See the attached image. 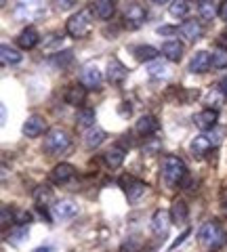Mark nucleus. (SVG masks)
Listing matches in <instances>:
<instances>
[{"instance_id": "obj_1", "label": "nucleus", "mask_w": 227, "mask_h": 252, "mask_svg": "<svg viewBox=\"0 0 227 252\" xmlns=\"http://www.w3.org/2000/svg\"><path fill=\"white\" fill-rule=\"evenodd\" d=\"M160 172H162L164 183H166L168 187H175V185H179L183 181L187 168H185V162L179 156H164Z\"/></svg>"}, {"instance_id": "obj_2", "label": "nucleus", "mask_w": 227, "mask_h": 252, "mask_svg": "<svg viewBox=\"0 0 227 252\" xmlns=\"http://www.w3.org/2000/svg\"><path fill=\"white\" fill-rule=\"evenodd\" d=\"M198 240H200V246L206 252H210V250H217L219 246H223L227 240V233L221 223H206L198 231Z\"/></svg>"}, {"instance_id": "obj_3", "label": "nucleus", "mask_w": 227, "mask_h": 252, "mask_svg": "<svg viewBox=\"0 0 227 252\" xmlns=\"http://www.w3.org/2000/svg\"><path fill=\"white\" fill-rule=\"evenodd\" d=\"M69 145H72V139L61 128H53L44 137V152H49V154H64Z\"/></svg>"}, {"instance_id": "obj_4", "label": "nucleus", "mask_w": 227, "mask_h": 252, "mask_svg": "<svg viewBox=\"0 0 227 252\" xmlns=\"http://www.w3.org/2000/svg\"><path fill=\"white\" fill-rule=\"evenodd\" d=\"M91 30V11L82 9L67 19V34L74 38H84Z\"/></svg>"}, {"instance_id": "obj_5", "label": "nucleus", "mask_w": 227, "mask_h": 252, "mask_svg": "<svg viewBox=\"0 0 227 252\" xmlns=\"http://www.w3.org/2000/svg\"><path fill=\"white\" fill-rule=\"evenodd\" d=\"M17 19H38L42 15V0H19L15 6Z\"/></svg>"}, {"instance_id": "obj_6", "label": "nucleus", "mask_w": 227, "mask_h": 252, "mask_svg": "<svg viewBox=\"0 0 227 252\" xmlns=\"http://www.w3.org/2000/svg\"><path fill=\"white\" fill-rule=\"evenodd\" d=\"M145 17H147V11L143 9L141 4H130L127 11H124V21L130 30H137L145 23Z\"/></svg>"}, {"instance_id": "obj_7", "label": "nucleus", "mask_w": 227, "mask_h": 252, "mask_svg": "<svg viewBox=\"0 0 227 252\" xmlns=\"http://www.w3.org/2000/svg\"><path fill=\"white\" fill-rule=\"evenodd\" d=\"M53 215H55V219H59V220H69V219H74V217L78 215V206H76L72 200L55 202Z\"/></svg>"}, {"instance_id": "obj_8", "label": "nucleus", "mask_w": 227, "mask_h": 252, "mask_svg": "<svg viewBox=\"0 0 227 252\" xmlns=\"http://www.w3.org/2000/svg\"><path fill=\"white\" fill-rule=\"evenodd\" d=\"M122 183H124V191H127L129 202H137L141 195L145 193V183H143V181H137L132 177H124Z\"/></svg>"}, {"instance_id": "obj_9", "label": "nucleus", "mask_w": 227, "mask_h": 252, "mask_svg": "<svg viewBox=\"0 0 227 252\" xmlns=\"http://www.w3.org/2000/svg\"><path fill=\"white\" fill-rule=\"evenodd\" d=\"M127 76H129V69L122 65V63L118 59H112L107 63V80L112 82V84H120L127 80Z\"/></svg>"}, {"instance_id": "obj_10", "label": "nucleus", "mask_w": 227, "mask_h": 252, "mask_svg": "<svg viewBox=\"0 0 227 252\" xmlns=\"http://www.w3.org/2000/svg\"><path fill=\"white\" fill-rule=\"evenodd\" d=\"M168 227H170V212L166 210H156V215L152 219V229L156 235H166L168 233Z\"/></svg>"}, {"instance_id": "obj_11", "label": "nucleus", "mask_w": 227, "mask_h": 252, "mask_svg": "<svg viewBox=\"0 0 227 252\" xmlns=\"http://www.w3.org/2000/svg\"><path fill=\"white\" fill-rule=\"evenodd\" d=\"M46 130V122H44V118L40 116H32V118H28L26 124H23V135L26 137H40L42 132Z\"/></svg>"}, {"instance_id": "obj_12", "label": "nucleus", "mask_w": 227, "mask_h": 252, "mask_svg": "<svg viewBox=\"0 0 227 252\" xmlns=\"http://www.w3.org/2000/svg\"><path fill=\"white\" fill-rule=\"evenodd\" d=\"M101 82H103V74L99 72L97 65H87L82 69V84L87 89H99Z\"/></svg>"}, {"instance_id": "obj_13", "label": "nucleus", "mask_w": 227, "mask_h": 252, "mask_svg": "<svg viewBox=\"0 0 227 252\" xmlns=\"http://www.w3.org/2000/svg\"><path fill=\"white\" fill-rule=\"evenodd\" d=\"M91 11L95 13V17L99 19H112V15H114V0H93L91 2Z\"/></svg>"}, {"instance_id": "obj_14", "label": "nucleus", "mask_w": 227, "mask_h": 252, "mask_svg": "<svg viewBox=\"0 0 227 252\" xmlns=\"http://www.w3.org/2000/svg\"><path fill=\"white\" fill-rule=\"evenodd\" d=\"M210 65H213V63H210V53L208 51H198L190 61V69L194 74H204Z\"/></svg>"}, {"instance_id": "obj_15", "label": "nucleus", "mask_w": 227, "mask_h": 252, "mask_svg": "<svg viewBox=\"0 0 227 252\" xmlns=\"http://www.w3.org/2000/svg\"><path fill=\"white\" fill-rule=\"evenodd\" d=\"M179 34H181L187 42H195L200 38L202 34V28H200V23L195 21V19H187L181 23V28H179Z\"/></svg>"}, {"instance_id": "obj_16", "label": "nucleus", "mask_w": 227, "mask_h": 252, "mask_svg": "<svg viewBox=\"0 0 227 252\" xmlns=\"http://www.w3.org/2000/svg\"><path fill=\"white\" fill-rule=\"evenodd\" d=\"M194 124L198 126L200 130H210L217 124V112L215 109H202L200 114L194 116Z\"/></svg>"}, {"instance_id": "obj_17", "label": "nucleus", "mask_w": 227, "mask_h": 252, "mask_svg": "<svg viewBox=\"0 0 227 252\" xmlns=\"http://www.w3.org/2000/svg\"><path fill=\"white\" fill-rule=\"evenodd\" d=\"M135 130L143 137H150L158 130V120H156L154 116H141L137 120V124H135Z\"/></svg>"}, {"instance_id": "obj_18", "label": "nucleus", "mask_w": 227, "mask_h": 252, "mask_svg": "<svg viewBox=\"0 0 227 252\" xmlns=\"http://www.w3.org/2000/svg\"><path fill=\"white\" fill-rule=\"evenodd\" d=\"M38 40H40V36H38V32L34 28H26L17 36V44L21 46V49H28V51L34 49V46L38 44Z\"/></svg>"}, {"instance_id": "obj_19", "label": "nucleus", "mask_w": 227, "mask_h": 252, "mask_svg": "<svg viewBox=\"0 0 227 252\" xmlns=\"http://www.w3.org/2000/svg\"><path fill=\"white\" fill-rule=\"evenodd\" d=\"M84 97H87V86L84 84H72L65 91V101L69 105H80L84 101Z\"/></svg>"}, {"instance_id": "obj_20", "label": "nucleus", "mask_w": 227, "mask_h": 252, "mask_svg": "<svg viewBox=\"0 0 227 252\" xmlns=\"http://www.w3.org/2000/svg\"><path fill=\"white\" fill-rule=\"evenodd\" d=\"M162 55L166 57L168 61H179L183 57V44L179 40H170V42H164L162 44Z\"/></svg>"}, {"instance_id": "obj_21", "label": "nucleus", "mask_w": 227, "mask_h": 252, "mask_svg": "<svg viewBox=\"0 0 227 252\" xmlns=\"http://www.w3.org/2000/svg\"><path fill=\"white\" fill-rule=\"evenodd\" d=\"M74 172L76 170H74L72 164H57L51 172V179L55 181V183H65V181H69L74 177Z\"/></svg>"}, {"instance_id": "obj_22", "label": "nucleus", "mask_w": 227, "mask_h": 252, "mask_svg": "<svg viewBox=\"0 0 227 252\" xmlns=\"http://www.w3.org/2000/svg\"><path fill=\"white\" fill-rule=\"evenodd\" d=\"M34 202L38 204V206H46V204L55 202V193L53 189L49 185H38L34 189Z\"/></svg>"}, {"instance_id": "obj_23", "label": "nucleus", "mask_w": 227, "mask_h": 252, "mask_svg": "<svg viewBox=\"0 0 227 252\" xmlns=\"http://www.w3.org/2000/svg\"><path fill=\"white\" fill-rule=\"evenodd\" d=\"M124 149H120V147H112L109 152H105V156H103V160H105V164L109 168H120L122 166V162H124Z\"/></svg>"}, {"instance_id": "obj_24", "label": "nucleus", "mask_w": 227, "mask_h": 252, "mask_svg": "<svg viewBox=\"0 0 227 252\" xmlns=\"http://www.w3.org/2000/svg\"><path fill=\"white\" fill-rule=\"evenodd\" d=\"M0 61H2V65H15V63L21 61V53L15 51L9 44H2L0 46Z\"/></svg>"}, {"instance_id": "obj_25", "label": "nucleus", "mask_w": 227, "mask_h": 252, "mask_svg": "<svg viewBox=\"0 0 227 252\" xmlns=\"http://www.w3.org/2000/svg\"><path fill=\"white\" fill-rule=\"evenodd\" d=\"M76 122H78L80 128H93V126H95V109H91V107L78 109Z\"/></svg>"}, {"instance_id": "obj_26", "label": "nucleus", "mask_w": 227, "mask_h": 252, "mask_svg": "<svg viewBox=\"0 0 227 252\" xmlns=\"http://www.w3.org/2000/svg\"><path fill=\"white\" fill-rule=\"evenodd\" d=\"M170 219L175 220L177 225H183L187 220V204L183 200H175L173 202V208H170Z\"/></svg>"}, {"instance_id": "obj_27", "label": "nucleus", "mask_w": 227, "mask_h": 252, "mask_svg": "<svg viewBox=\"0 0 227 252\" xmlns=\"http://www.w3.org/2000/svg\"><path fill=\"white\" fill-rule=\"evenodd\" d=\"M103 141H105V132L101 130V128H89V132L84 135V143H87L89 149L99 147Z\"/></svg>"}, {"instance_id": "obj_28", "label": "nucleus", "mask_w": 227, "mask_h": 252, "mask_svg": "<svg viewBox=\"0 0 227 252\" xmlns=\"http://www.w3.org/2000/svg\"><path fill=\"white\" fill-rule=\"evenodd\" d=\"M210 147H213V141L208 137H195L192 141V154L194 156H204L206 152H210Z\"/></svg>"}, {"instance_id": "obj_29", "label": "nucleus", "mask_w": 227, "mask_h": 252, "mask_svg": "<svg viewBox=\"0 0 227 252\" xmlns=\"http://www.w3.org/2000/svg\"><path fill=\"white\" fill-rule=\"evenodd\" d=\"M156 55H158V51H156L154 46H150V44H141V46L135 49V57L139 61H152V59H156Z\"/></svg>"}, {"instance_id": "obj_30", "label": "nucleus", "mask_w": 227, "mask_h": 252, "mask_svg": "<svg viewBox=\"0 0 227 252\" xmlns=\"http://www.w3.org/2000/svg\"><path fill=\"white\" fill-rule=\"evenodd\" d=\"M217 13L219 11H217V6H215L213 0H202V2H200V17L204 21H210Z\"/></svg>"}, {"instance_id": "obj_31", "label": "nucleus", "mask_w": 227, "mask_h": 252, "mask_svg": "<svg viewBox=\"0 0 227 252\" xmlns=\"http://www.w3.org/2000/svg\"><path fill=\"white\" fill-rule=\"evenodd\" d=\"M210 63H213L215 69H223L227 67V51L225 49H217L213 51V55H210Z\"/></svg>"}, {"instance_id": "obj_32", "label": "nucleus", "mask_w": 227, "mask_h": 252, "mask_svg": "<svg viewBox=\"0 0 227 252\" xmlns=\"http://www.w3.org/2000/svg\"><path fill=\"white\" fill-rule=\"evenodd\" d=\"M187 9H190V6H187V0H173L170 6H168V11H170L173 17H185Z\"/></svg>"}, {"instance_id": "obj_33", "label": "nucleus", "mask_w": 227, "mask_h": 252, "mask_svg": "<svg viewBox=\"0 0 227 252\" xmlns=\"http://www.w3.org/2000/svg\"><path fill=\"white\" fill-rule=\"evenodd\" d=\"M26 238H28V225H19L11 231V242L13 244H21Z\"/></svg>"}, {"instance_id": "obj_34", "label": "nucleus", "mask_w": 227, "mask_h": 252, "mask_svg": "<svg viewBox=\"0 0 227 252\" xmlns=\"http://www.w3.org/2000/svg\"><path fill=\"white\" fill-rule=\"evenodd\" d=\"M206 103L210 105L208 109H215V112H217V109L223 105V93H221V91H219V93H215V94L210 93L208 97H206Z\"/></svg>"}, {"instance_id": "obj_35", "label": "nucleus", "mask_w": 227, "mask_h": 252, "mask_svg": "<svg viewBox=\"0 0 227 252\" xmlns=\"http://www.w3.org/2000/svg\"><path fill=\"white\" fill-rule=\"evenodd\" d=\"M147 72H150V76H162V74H166V65L164 63H152L147 67Z\"/></svg>"}, {"instance_id": "obj_36", "label": "nucleus", "mask_w": 227, "mask_h": 252, "mask_svg": "<svg viewBox=\"0 0 227 252\" xmlns=\"http://www.w3.org/2000/svg\"><path fill=\"white\" fill-rule=\"evenodd\" d=\"M0 223H2V229H6L9 223H13V212L9 210V206H2V220Z\"/></svg>"}, {"instance_id": "obj_37", "label": "nucleus", "mask_w": 227, "mask_h": 252, "mask_svg": "<svg viewBox=\"0 0 227 252\" xmlns=\"http://www.w3.org/2000/svg\"><path fill=\"white\" fill-rule=\"evenodd\" d=\"M76 2L78 0H55V6H57L59 11H67V9H72Z\"/></svg>"}, {"instance_id": "obj_38", "label": "nucleus", "mask_w": 227, "mask_h": 252, "mask_svg": "<svg viewBox=\"0 0 227 252\" xmlns=\"http://www.w3.org/2000/svg\"><path fill=\"white\" fill-rule=\"evenodd\" d=\"M55 61H57V63H59V65H61V67H65V65H67V63H69V61H72V51H65L64 55H57V57H55Z\"/></svg>"}, {"instance_id": "obj_39", "label": "nucleus", "mask_w": 227, "mask_h": 252, "mask_svg": "<svg viewBox=\"0 0 227 252\" xmlns=\"http://www.w3.org/2000/svg\"><path fill=\"white\" fill-rule=\"evenodd\" d=\"M30 220H32V215H30V212H26V210H19L17 212V223L19 225H28Z\"/></svg>"}, {"instance_id": "obj_40", "label": "nucleus", "mask_w": 227, "mask_h": 252, "mask_svg": "<svg viewBox=\"0 0 227 252\" xmlns=\"http://www.w3.org/2000/svg\"><path fill=\"white\" fill-rule=\"evenodd\" d=\"M217 49H225L227 51V32H223V34L217 38Z\"/></svg>"}, {"instance_id": "obj_41", "label": "nucleus", "mask_w": 227, "mask_h": 252, "mask_svg": "<svg viewBox=\"0 0 227 252\" xmlns=\"http://www.w3.org/2000/svg\"><path fill=\"white\" fill-rule=\"evenodd\" d=\"M156 149H160V141H152L150 145H143V152H147V154H154Z\"/></svg>"}, {"instance_id": "obj_42", "label": "nucleus", "mask_w": 227, "mask_h": 252, "mask_svg": "<svg viewBox=\"0 0 227 252\" xmlns=\"http://www.w3.org/2000/svg\"><path fill=\"white\" fill-rule=\"evenodd\" d=\"M175 32H177L175 28H170V26H162V28L158 30V34H160V36H170V34H175Z\"/></svg>"}, {"instance_id": "obj_43", "label": "nucleus", "mask_w": 227, "mask_h": 252, "mask_svg": "<svg viewBox=\"0 0 227 252\" xmlns=\"http://www.w3.org/2000/svg\"><path fill=\"white\" fill-rule=\"evenodd\" d=\"M219 17L227 21V0H223V4L219 6Z\"/></svg>"}, {"instance_id": "obj_44", "label": "nucleus", "mask_w": 227, "mask_h": 252, "mask_svg": "<svg viewBox=\"0 0 227 252\" xmlns=\"http://www.w3.org/2000/svg\"><path fill=\"white\" fill-rule=\"evenodd\" d=\"M219 91H221L223 94H227V78H223V80L219 82Z\"/></svg>"}, {"instance_id": "obj_45", "label": "nucleus", "mask_w": 227, "mask_h": 252, "mask_svg": "<svg viewBox=\"0 0 227 252\" xmlns=\"http://www.w3.org/2000/svg\"><path fill=\"white\" fill-rule=\"evenodd\" d=\"M221 204H223V210H225V215H227V191L223 193V198H221Z\"/></svg>"}, {"instance_id": "obj_46", "label": "nucleus", "mask_w": 227, "mask_h": 252, "mask_svg": "<svg viewBox=\"0 0 227 252\" xmlns=\"http://www.w3.org/2000/svg\"><path fill=\"white\" fill-rule=\"evenodd\" d=\"M36 252H53V248H49V246H46V248H38Z\"/></svg>"}, {"instance_id": "obj_47", "label": "nucleus", "mask_w": 227, "mask_h": 252, "mask_svg": "<svg viewBox=\"0 0 227 252\" xmlns=\"http://www.w3.org/2000/svg\"><path fill=\"white\" fill-rule=\"evenodd\" d=\"M152 2H154V4H166L168 0H152Z\"/></svg>"}, {"instance_id": "obj_48", "label": "nucleus", "mask_w": 227, "mask_h": 252, "mask_svg": "<svg viewBox=\"0 0 227 252\" xmlns=\"http://www.w3.org/2000/svg\"><path fill=\"white\" fill-rule=\"evenodd\" d=\"M200 2H202V0H200Z\"/></svg>"}]
</instances>
